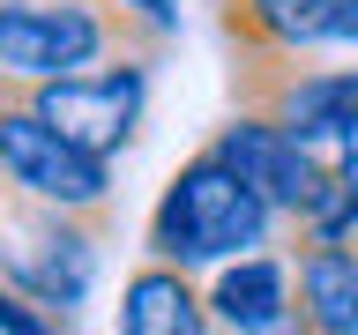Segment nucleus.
I'll use <instances>...</instances> for the list:
<instances>
[{"label": "nucleus", "mask_w": 358, "mask_h": 335, "mask_svg": "<svg viewBox=\"0 0 358 335\" xmlns=\"http://www.w3.org/2000/svg\"><path fill=\"white\" fill-rule=\"evenodd\" d=\"M329 45H358V0H336V38Z\"/></svg>", "instance_id": "11"}, {"label": "nucleus", "mask_w": 358, "mask_h": 335, "mask_svg": "<svg viewBox=\"0 0 358 335\" xmlns=\"http://www.w3.org/2000/svg\"><path fill=\"white\" fill-rule=\"evenodd\" d=\"M38 119L83 142L90 156H120L142 127V105H150V52H112L97 67H75V75H52V82L22 89Z\"/></svg>", "instance_id": "3"}, {"label": "nucleus", "mask_w": 358, "mask_h": 335, "mask_svg": "<svg viewBox=\"0 0 358 335\" xmlns=\"http://www.w3.org/2000/svg\"><path fill=\"white\" fill-rule=\"evenodd\" d=\"M209 149H217L276 216H291V223H306L313 209H321V194H329V156L313 149V142H299L284 119L254 112V105L231 112V119L209 134Z\"/></svg>", "instance_id": "4"}, {"label": "nucleus", "mask_w": 358, "mask_h": 335, "mask_svg": "<svg viewBox=\"0 0 358 335\" xmlns=\"http://www.w3.org/2000/svg\"><path fill=\"white\" fill-rule=\"evenodd\" d=\"M112 8H120L134 30H150L157 45H164V38H179V8H172V0H112Z\"/></svg>", "instance_id": "10"}, {"label": "nucleus", "mask_w": 358, "mask_h": 335, "mask_svg": "<svg viewBox=\"0 0 358 335\" xmlns=\"http://www.w3.org/2000/svg\"><path fill=\"white\" fill-rule=\"evenodd\" d=\"M209 328V298L194 290V268L142 261L120 290V335H201Z\"/></svg>", "instance_id": "9"}, {"label": "nucleus", "mask_w": 358, "mask_h": 335, "mask_svg": "<svg viewBox=\"0 0 358 335\" xmlns=\"http://www.w3.org/2000/svg\"><path fill=\"white\" fill-rule=\"evenodd\" d=\"M268 231H276V209H268L217 149L187 156V164L164 179L157 209H150V253L172 261V268L239 261V253L268 246Z\"/></svg>", "instance_id": "1"}, {"label": "nucleus", "mask_w": 358, "mask_h": 335, "mask_svg": "<svg viewBox=\"0 0 358 335\" xmlns=\"http://www.w3.org/2000/svg\"><path fill=\"white\" fill-rule=\"evenodd\" d=\"M231 52H321L336 38V0H224Z\"/></svg>", "instance_id": "8"}, {"label": "nucleus", "mask_w": 358, "mask_h": 335, "mask_svg": "<svg viewBox=\"0 0 358 335\" xmlns=\"http://www.w3.org/2000/svg\"><path fill=\"white\" fill-rule=\"evenodd\" d=\"M291 298H299V328L358 335V239H299Z\"/></svg>", "instance_id": "7"}, {"label": "nucleus", "mask_w": 358, "mask_h": 335, "mask_svg": "<svg viewBox=\"0 0 358 335\" xmlns=\"http://www.w3.org/2000/svg\"><path fill=\"white\" fill-rule=\"evenodd\" d=\"M0 186L38 209H67V216H97L112 209V156H90L83 142H67L52 119L30 112L22 89H0Z\"/></svg>", "instance_id": "2"}, {"label": "nucleus", "mask_w": 358, "mask_h": 335, "mask_svg": "<svg viewBox=\"0 0 358 335\" xmlns=\"http://www.w3.org/2000/svg\"><path fill=\"white\" fill-rule=\"evenodd\" d=\"M209 298V328H231V335H276L299 320V298H291V261L284 253H239V261H217V283L201 290Z\"/></svg>", "instance_id": "6"}, {"label": "nucleus", "mask_w": 358, "mask_h": 335, "mask_svg": "<svg viewBox=\"0 0 358 335\" xmlns=\"http://www.w3.org/2000/svg\"><path fill=\"white\" fill-rule=\"evenodd\" d=\"M30 223H38V239L22 253H0V283H15L30 306H45L67 328L75 306L90 298V276H97V216H67V209L30 201Z\"/></svg>", "instance_id": "5"}]
</instances>
